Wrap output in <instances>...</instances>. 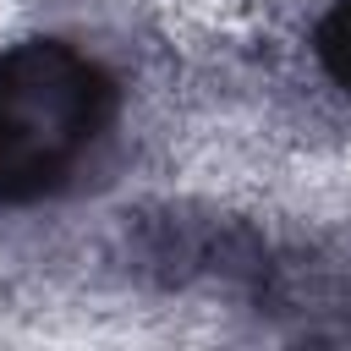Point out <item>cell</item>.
Masks as SVG:
<instances>
[{"instance_id": "cell-1", "label": "cell", "mask_w": 351, "mask_h": 351, "mask_svg": "<svg viewBox=\"0 0 351 351\" xmlns=\"http://www.w3.org/2000/svg\"><path fill=\"white\" fill-rule=\"evenodd\" d=\"M104 121V77L66 44L0 55V197L49 192Z\"/></svg>"}]
</instances>
